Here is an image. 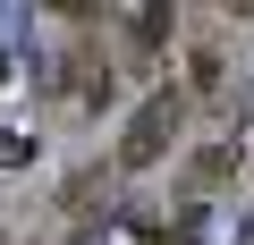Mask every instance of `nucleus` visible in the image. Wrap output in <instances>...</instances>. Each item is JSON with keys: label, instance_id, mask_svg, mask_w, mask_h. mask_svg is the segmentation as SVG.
I'll use <instances>...</instances> for the list:
<instances>
[{"label": "nucleus", "instance_id": "nucleus-1", "mask_svg": "<svg viewBox=\"0 0 254 245\" xmlns=\"http://www.w3.org/2000/svg\"><path fill=\"white\" fill-rule=\"evenodd\" d=\"M178 127H187V85H161V93H153L136 118H127V136H119V161H110V169H119V178L153 169V161L178 144Z\"/></svg>", "mask_w": 254, "mask_h": 245}, {"label": "nucleus", "instance_id": "nucleus-4", "mask_svg": "<svg viewBox=\"0 0 254 245\" xmlns=\"http://www.w3.org/2000/svg\"><path fill=\"white\" fill-rule=\"evenodd\" d=\"M170 26H178L170 9H136V17H127V34H136V51H161V43H170Z\"/></svg>", "mask_w": 254, "mask_h": 245}, {"label": "nucleus", "instance_id": "nucleus-2", "mask_svg": "<svg viewBox=\"0 0 254 245\" xmlns=\"http://www.w3.org/2000/svg\"><path fill=\"white\" fill-rule=\"evenodd\" d=\"M60 110H68V118L110 110V51H102L93 34H76V43H68V59H60Z\"/></svg>", "mask_w": 254, "mask_h": 245}, {"label": "nucleus", "instance_id": "nucleus-5", "mask_svg": "<svg viewBox=\"0 0 254 245\" xmlns=\"http://www.w3.org/2000/svg\"><path fill=\"white\" fill-rule=\"evenodd\" d=\"M93 195H102V169H76V178H68V186H60V203H68V211H85V203H93Z\"/></svg>", "mask_w": 254, "mask_h": 245}, {"label": "nucleus", "instance_id": "nucleus-3", "mask_svg": "<svg viewBox=\"0 0 254 245\" xmlns=\"http://www.w3.org/2000/svg\"><path fill=\"white\" fill-rule=\"evenodd\" d=\"M229 169H237V144H203V152L187 161V186H195V195H220Z\"/></svg>", "mask_w": 254, "mask_h": 245}]
</instances>
